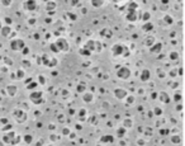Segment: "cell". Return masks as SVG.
Instances as JSON below:
<instances>
[{"instance_id": "obj_1", "label": "cell", "mask_w": 185, "mask_h": 146, "mask_svg": "<svg viewBox=\"0 0 185 146\" xmlns=\"http://www.w3.org/2000/svg\"><path fill=\"white\" fill-rule=\"evenodd\" d=\"M119 78H128V75H130V71H128L127 69H122V71L118 72Z\"/></svg>"}]
</instances>
